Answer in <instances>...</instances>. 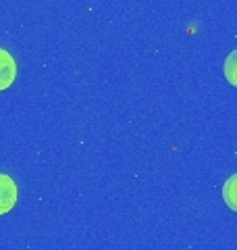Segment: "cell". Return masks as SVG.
<instances>
[{
    "label": "cell",
    "mask_w": 237,
    "mask_h": 250,
    "mask_svg": "<svg viewBox=\"0 0 237 250\" xmlns=\"http://www.w3.org/2000/svg\"><path fill=\"white\" fill-rule=\"evenodd\" d=\"M223 71H225L227 82L237 88V50L229 52V57L225 59V69Z\"/></svg>",
    "instance_id": "277c9868"
},
{
    "label": "cell",
    "mask_w": 237,
    "mask_h": 250,
    "mask_svg": "<svg viewBox=\"0 0 237 250\" xmlns=\"http://www.w3.org/2000/svg\"><path fill=\"white\" fill-rule=\"evenodd\" d=\"M223 200L225 205L237 213V173L231 175L223 186Z\"/></svg>",
    "instance_id": "3957f363"
},
{
    "label": "cell",
    "mask_w": 237,
    "mask_h": 250,
    "mask_svg": "<svg viewBox=\"0 0 237 250\" xmlns=\"http://www.w3.org/2000/svg\"><path fill=\"white\" fill-rule=\"evenodd\" d=\"M19 198L17 184L13 182L11 175L0 173V215H6L11 208H15Z\"/></svg>",
    "instance_id": "6da1fadb"
},
{
    "label": "cell",
    "mask_w": 237,
    "mask_h": 250,
    "mask_svg": "<svg viewBox=\"0 0 237 250\" xmlns=\"http://www.w3.org/2000/svg\"><path fill=\"white\" fill-rule=\"evenodd\" d=\"M17 77V62L9 50L0 48V92L9 90Z\"/></svg>",
    "instance_id": "7a4b0ae2"
}]
</instances>
